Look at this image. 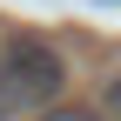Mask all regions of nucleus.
Instances as JSON below:
<instances>
[{
    "mask_svg": "<svg viewBox=\"0 0 121 121\" xmlns=\"http://www.w3.org/2000/svg\"><path fill=\"white\" fill-rule=\"evenodd\" d=\"M108 114L121 121V74H114V81H108Z\"/></svg>",
    "mask_w": 121,
    "mask_h": 121,
    "instance_id": "nucleus-3",
    "label": "nucleus"
},
{
    "mask_svg": "<svg viewBox=\"0 0 121 121\" xmlns=\"http://www.w3.org/2000/svg\"><path fill=\"white\" fill-rule=\"evenodd\" d=\"M40 121H108V114H94V108H74V101H54Z\"/></svg>",
    "mask_w": 121,
    "mask_h": 121,
    "instance_id": "nucleus-2",
    "label": "nucleus"
},
{
    "mask_svg": "<svg viewBox=\"0 0 121 121\" xmlns=\"http://www.w3.org/2000/svg\"><path fill=\"white\" fill-rule=\"evenodd\" d=\"M67 87V60H60L40 34H20L7 54H0V121L20 114H47Z\"/></svg>",
    "mask_w": 121,
    "mask_h": 121,
    "instance_id": "nucleus-1",
    "label": "nucleus"
}]
</instances>
